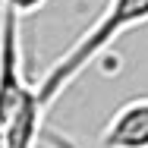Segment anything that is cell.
<instances>
[{
	"mask_svg": "<svg viewBox=\"0 0 148 148\" xmlns=\"http://www.w3.org/2000/svg\"><path fill=\"white\" fill-rule=\"evenodd\" d=\"M145 22H148V0H107L104 13L95 19V25L82 32L79 41L63 57L54 60V66L41 76V82L35 85L38 101L44 107H51L120 35H126L136 25H145Z\"/></svg>",
	"mask_w": 148,
	"mask_h": 148,
	"instance_id": "1",
	"label": "cell"
},
{
	"mask_svg": "<svg viewBox=\"0 0 148 148\" xmlns=\"http://www.w3.org/2000/svg\"><path fill=\"white\" fill-rule=\"evenodd\" d=\"M32 85L22 73V38H19V16L0 6V123L32 98Z\"/></svg>",
	"mask_w": 148,
	"mask_h": 148,
	"instance_id": "2",
	"label": "cell"
},
{
	"mask_svg": "<svg viewBox=\"0 0 148 148\" xmlns=\"http://www.w3.org/2000/svg\"><path fill=\"white\" fill-rule=\"evenodd\" d=\"M101 148H148V95L142 98H129L126 104H120L104 123Z\"/></svg>",
	"mask_w": 148,
	"mask_h": 148,
	"instance_id": "3",
	"label": "cell"
},
{
	"mask_svg": "<svg viewBox=\"0 0 148 148\" xmlns=\"http://www.w3.org/2000/svg\"><path fill=\"white\" fill-rule=\"evenodd\" d=\"M44 104L38 101V95L32 91V98L10 117V123H3L6 129V148H35L38 136H41V120H44Z\"/></svg>",
	"mask_w": 148,
	"mask_h": 148,
	"instance_id": "4",
	"label": "cell"
},
{
	"mask_svg": "<svg viewBox=\"0 0 148 148\" xmlns=\"http://www.w3.org/2000/svg\"><path fill=\"white\" fill-rule=\"evenodd\" d=\"M38 142L44 148H85L82 142H76L73 136H66V132H60V129H41V136H38Z\"/></svg>",
	"mask_w": 148,
	"mask_h": 148,
	"instance_id": "5",
	"label": "cell"
},
{
	"mask_svg": "<svg viewBox=\"0 0 148 148\" xmlns=\"http://www.w3.org/2000/svg\"><path fill=\"white\" fill-rule=\"evenodd\" d=\"M47 0H0V6H6V10H13L19 19L25 16V13H35V10H41Z\"/></svg>",
	"mask_w": 148,
	"mask_h": 148,
	"instance_id": "6",
	"label": "cell"
},
{
	"mask_svg": "<svg viewBox=\"0 0 148 148\" xmlns=\"http://www.w3.org/2000/svg\"><path fill=\"white\" fill-rule=\"evenodd\" d=\"M0 148H6V129H3V123H0Z\"/></svg>",
	"mask_w": 148,
	"mask_h": 148,
	"instance_id": "7",
	"label": "cell"
}]
</instances>
